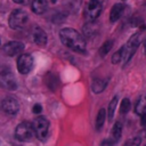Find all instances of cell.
Here are the masks:
<instances>
[{"instance_id": "27", "label": "cell", "mask_w": 146, "mask_h": 146, "mask_svg": "<svg viewBox=\"0 0 146 146\" xmlns=\"http://www.w3.org/2000/svg\"><path fill=\"white\" fill-rule=\"evenodd\" d=\"M13 1L16 3H21V5H26L29 2V0H13Z\"/></svg>"}, {"instance_id": "16", "label": "cell", "mask_w": 146, "mask_h": 146, "mask_svg": "<svg viewBox=\"0 0 146 146\" xmlns=\"http://www.w3.org/2000/svg\"><path fill=\"white\" fill-rule=\"evenodd\" d=\"M44 81H46V84H47V87L51 90V91H55L56 89H57V87H58V84H59V81H58V78L55 75V74H52V73H48L47 74V76L44 78Z\"/></svg>"}, {"instance_id": "20", "label": "cell", "mask_w": 146, "mask_h": 146, "mask_svg": "<svg viewBox=\"0 0 146 146\" xmlns=\"http://www.w3.org/2000/svg\"><path fill=\"white\" fill-rule=\"evenodd\" d=\"M113 40H107V41H105L102 46H100V48H99V55L102 56V57H105L108 52H110V50L112 49V47H113Z\"/></svg>"}, {"instance_id": "4", "label": "cell", "mask_w": 146, "mask_h": 146, "mask_svg": "<svg viewBox=\"0 0 146 146\" xmlns=\"http://www.w3.org/2000/svg\"><path fill=\"white\" fill-rule=\"evenodd\" d=\"M33 129H34V135L38 139L40 140H46L48 132H49V122L44 116H38L34 119L33 123Z\"/></svg>"}, {"instance_id": "22", "label": "cell", "mask_w": 146, "mask_h": 146, "mask_svg": "<svg viewBox=\"0 0 146 146\" xmlns=\"http://www.w3.org/2000/svg\"><path fill=\"white\" fill-rule=\"evenodd\" d=\"M123 60V47H121L117 51L114 52V55L112 56V63L113 64H119Z\"/></svg>"}, {"instance_id": "28", "label": "cell", "mask_w": 146, "mask_h": 146, "mask_svg": "<svg viewBox=\"0 0 146 146\" xmlns=\"http://www.w3.org/2000/svg\"><path fill=\"white\" fill-rule=\"evenodd\" d=\"M144 51H145V54H146V40L144 41Z\"/></svg>"}, {"instance_id": "13", "label": "cell", "mask_w": 146, "mask_h": 146, "mask_svg": "<svg viewBox=\"0 0 146 146\" xmlns=\"http://www.w3.org/2000/svg\"><path fill=\"white\" fill-rule=\"evenodd\" d=\"M31 8H32L33 13H35L38 15H41L47 10L48 1L47 0H33L32 5H31Z\"/></svg>"}, {"instance_id": "24", "label": "cell", "mask_w": 146, "mask_h": 146, "mask_svg": "<svg viewBox=\"0 0 146 146\" xmlns=\"http://www.w3.org/2000/svg\"><path fill=\"white\" fill-rule=\"evenodd\" d=\"M141 140H143V136L137 135L136 137H132L131 139H129V140L127 141L125 146H140Z\"/></svg>"}, {"instance_id": "19", "label": "cell", "mask_w": 146, "mask_h": 146, "mask_svg": "<svg viewBox=\"0 0 146 146\" xmlns=\"http://www.w3.org/2000/svg\"><path fill=\"white\" fill-rule=\"evenodd\" d=\"M105 119H106V111H105V108H100L97 113V116H96V128L98 130L105 123Z\"/></svg>"}, {"instance_id": "17", "label": "cell", "mask_w": 146, "mask_h": 146, "mask_svg": "<svg viewBox=\"0 0 146 146\" xmlns=\"http://www.w3.org/2000/svg\"><path fill=\"white\" fill-rule=\"evenodd\" d=\"M107 86V80H103V79H96L94 80L92 84H91V89L95 94H100L104 91V89Z\"/></svg>"}, {"instance_id": "23", "label": "cell", "mask_w": 146, "mask_h": 146, "mask_svg": "<svg viewBox=\"0 0 146 146\" xmlns=\"http://www.w3.org/2000/svg\"><path fill=\"white\" fill-rule=\"evenodd\" d=\"M130 107H131V103L128 98H124L122 102H121V105H120V113L121 114H127L129 111H130Z\"/></svg>"}, {"instance_id": "11", "label": "cell", "mask_w": 146, "mask_h": 146, "mask_svg": "<svg viewBox=\"0 0 146 146\" xmlns=\"http://www.w3.org/2000/svg\"><path fill=\"white\" fill-rule=\"evenodd\" d=\"M123 11H124V5H123V3H115V5L112 7V9H111V13H110V21H111L112 23L119 21L120 17L122 16Z\"/></svg>"}, {"instance_id": "26", "label": "cell", "mask_w": 146, "mask_h": 146, "mask_svg": "<svg viewBox=\"0 0 146 146\" xmlns=\"http://www.w3.org/2000/svg\"><path fill=\"white\" fill-rule=\"evenodd\" d=\"M41 111H42V107H41V105H40V104H35V105L33 106V113L38 114V113H40Z\"/></svg>"}, {"instance_id": "29", "label": "cell", "mask_w": 146, "mask_h": 146, "mask_svg": "<svg viewBox=\"0 0 146 146\" xmlns=\"http://www.w3.org/2000/svg\"><path fill=\"white\" fill-rule=\"evenodd\" d=\"M51 1H52V2H56V0H51Z\"/></svg>"}, {"instance_id": "3", "label": "cell", "mask_w": 146, "mask_h": 146, "mask_svg": "<svg viewBox=\"0 0 146 146\" xmlns=\"http://www.w3.org/2000/svg\"><path fill=\"white\" fill-rule=\"evenodd\" d=\"M27 21H29V16L24 10L15 9L9 15L8 24L13 30H21L26 25Z\"/></svg>"}, {"instance_id": "25", "label": "cell", "mask_w": 146, "mask_h": 146, "mask_svg": "<svg viewBox=\"0 0 146 146\" xmlns=\"http://www.w3.org/2000/svg\"><path fill=\"white\" fill-rule=\"evenodd\" d=\"M140 125H141L143 129L146 131V112L140 115Z\"/></svg>"}, {"instance_id": "8", "label": "cell", "mask_w": 146, "mask_h": 146, "mask_svg": "<svg viewBox=\"0 0 146 146\" xmlns=\"http://www.w3.org/2000/svg\"><path fill=\"white\" fill-rule=\"evenodd\" d=\"M33 67V57L30 54H23L17 59V70L21 74H27Z\"/></svg>"}, {"instance_id": "18", "label": "cell", "mask_w": 146, "mask_h": 146, "mask_svg": "<svg viewBox=\"0 0 146 146\" xmlns=\"http://www.w3.org/2000/svg\"><path fill=\"white\" fill-rule=\"evenodd\" d=\"M146 112V96H140L135 104V113L141 115Z\"/></svg>"}, {"instance_id": "14", "label": "cell", "mask_w": 146, "mask_h": 146, "mask_svg": "<svg viewBox=\"0 0 146 146\" xmlns=\"http://www.w3.org/2000/svg\"><path fill=\"white\" fill-rule=\"evenodd\" d=\"M98 29H99V26L95 21H89L83 26V34L88 38H91L98 32Z\"/></svg>"}, {"instance_id": "2", "label": "cell", "mask_w": 146, "mask_h": 146, "mask_svg": "<svg viewBox=\"0 0 146 146\" xmlns=\"http://www.w3.org/2000/svg\"><path fill=\"white\" fill-rule=\"evenodd\" d=\"M140 41H141V36H140L139 32H137V33H135L130 36L128 42L123 46V64L129 63V60L132 58L136 50L138 49V47L140 44Z\"/></svg>"}, {"instance_id": "15", "label": "cell", "mask_w": 146, "mask_h": 146, "mask_svg": "<svg viewBox=\"0 0 146 146\" xmlns=\"http://www.w3.org/2000/svg\"><path fill=\"white\" fill-rule=\"evenodd\" d=\"M121 135H122V124H121V122H115L112 130H111V138L110 139L115 144L120 140Z\"/></svg>"}, {"instance_id": "6", "label": "cell", "mask_w": 146, "mask_h": 146, "mask_svg": "<svg viewBox=\"0 0 146 146\" xmlns=\"http://www.w3.org/2000/svg\"><path fill=\"white\" fill-rule=\"evenodd\" d=\"M0 84L9 90H14L17 88L16 80L11 73V71L8 67H2L0 68Z\"/></svg>"}, {"instance_id": "9", "label": "cell", "mask_w": 146, "mask_h": 146, "mask_svg": "<svg viewBox=\"0 0 146 146\" xmlns=\"http://www.w3.org/2000/svg\"><path fill=\"white\" fill-rule=\"evenodd\" d=\"M1 108L6 114L9 115H15L18 111H19V105L17 103V100L14 97H6L2 102H1Z\"/></svg>"}, {"instance_id": "31", "label": "cell", "mask_w": 146, "mask_h": 146, "mask_svg": "<svg viewBox=\"0 0 146 146\" xmlns=\"http://www.w3.org/2000/svg\"><path fill=\"white\" fill-rule=\"evenodd\" d=\"M145 146H146V145H145Z\"/></svg>"}, {"instance_id": "21", "label": "cell", "mask_w": 146, "mask_h": 146, "mask_svg": "<svg viewBox=\"0 0 146 146\" xmlns=\"http://www.w3.org/2000/svg\"><path fill=\"white\" fill-rule=\"evenodd\" d=\"M116 106H117V96L113 97L112 100L108 104V108H107V115H108V119L112 120L113 116H114V113H115V110H116Z\"/></svg>"}, {"instance_id": "30", "label": "cell", "mask_w": 146, "mask_h": 146, "mask_svg": "<svg viewBox=\"0 0 146 146\" xmlns=\"http://www.w3.org/2000/svg\"><path fill=\"white\" fill-rule=\"evenodd\" d=\"M0 43H1V41H0Z\"/></svg>"}, {"instance_id": "1", "label": "cell", "mask_w": 146, "mask_h": 146, "mask_svg": "<svg viewBox=\"0 0 146 146\" xmlns=\"http://www.w3.org/2000/svg\"><path fill=\"white\" fill-rule=\"evenodd\" d=\"M59 39L64 46L67 48L76 51V52H84L86 50V40L84 38L74 29H63L59 32Z\"/></svg>"}, {"instance_id": "5", "label": "cell", "mask_w": 146, "mask_h": 146, "mask_svg": "<svg viewBox=\"0 0 146 146\" xmlns=\"http://www.w3.org/2000/svg\"><path fill=\"white\" fill-rule=\"evenodd\" d=\"M15 136L21 141H30L35 135L32 123L30 122H22L16 127Z\"/></svg>"}, {"instance_id": "7", "label": "cell", "mask_w": 146, "mask_h": 146, "mask_svg": "<svg viewBox=\"0 0 146 146\" xmlns=\"http://www.w3.org/2000/svg\"><path fill=\"white\" fill-rule=\"evenodd\" d=\"M102 13V3L99 0H89L86 9H84V16L88 21H95L98 18V16Z\"/></svg>"}, {"instance_id": "10", "label": "cell", "mask_w": 146, "mask_h": 146, "mask_svg": "<svg viewBox=\"0 0 146 146\" xmlns=\"http://www.w3.org/2000/svg\"><path fill=\"white\" fill-rule=\"evenodd\" d=\"M24 50V43L21 41H10L3 46V51L8 56H16Z\"/></svg>"}, {"instance_id": "12", "label": "cell", "mask_w": 146, "mask_h": 146, "mask_svg": "<svg viewBox=\"0 0 146 146\" xmlns=\"http://www.w3.org/2000/svg\"><path fill=\"white\" fill-rule=\"evenodd\" d=\"M33 41L39 46H44L47 43V34L41 27H35L33 30Z\"/></svg>"}]
</instances>
